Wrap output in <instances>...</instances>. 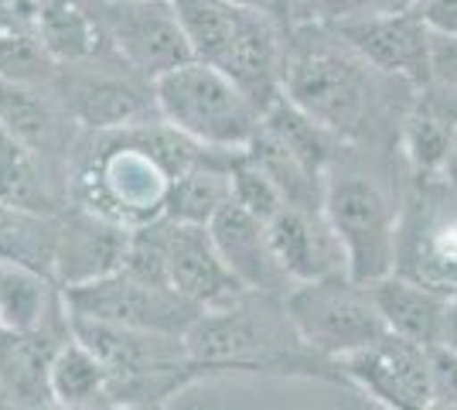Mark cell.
<instances>
[{
  "mask_svg": "<svg viewBox=\"0 0 457 410\" xmlns=\"http://www.w3.org/2000/svg\"><path fill=\"white\" fill-rule=\"evenodd\" d=\"M379 76L328 21L307 18L287 28L284 96L342 140L369 130Z\"/></svg>",
  "mask_w": 457,
  "mask_h": 410,
  "instance_id": "1",
  "label": "cell"
},
{
  "mask_svg": "<svg viewBox=\"0 0 457 410\" xmlns=\"http://www.w3.org/2000/svg\"><path fill=\"white\" fill-rule=\"evenodd\" d=\"M144 123L103 130L99 144H93V151L79 161L72 178L79 209H89L127 230L164 219L174 175L154 155L144 137Z\"/></svg>",
  "mask_w": 457,
  "mask_h": 410,
  "instance_id": "2",
  "label": "cell"
},
{
  "mask_svg": "<svg viewBox=\"0 0 457 410\" xmlns=\"http://www.w3.org/2000/svg\"><path fill=\"white\" fill-rule=\"evenodd\" d=\"M151 86L157 117L212 151H246L263 123L260 103L219 65L202 59L157 76Z\"/></svg>",
  "mask_w": 457,
  "mask_h": 410,
  "instance_id": "3",
  "label": "cell"
},
{
  "mask_svg": "<svg viewBox=\"0 0 457 410\" xmlns=\"http://www.w3.org/2000/svg\"><path fill=\"white\" fill-rule=\"evenodd\" d=\"M284 312L307 349L331 359H342L389 332L372 288L352 273L294 284L284 294Z\"/></svg>",
  "mask_w": 457,
  "mask_h": 410,
  "instance_id": "4",
  "label": "cell"
},
{
  "mask_svg": "<svg viewBox=\"0 0 457 410\" xmlns=\"http://www.w3.org/2000/svg\"><path fill=\"white\" fill-rule=\"evenodd\" d=\"M324 213L338 230L348 256V273L362 284H376L396 273L400 264V213L372 178L342 172L328 175Z\"/></svg>",
  "mask_w": 457,
  "mask_h": 410,
  "instance_id": "5",
  "label": "cell"
},
{
  "mask_svg": "<svg viewBox=\"0 0 457 410\" xmlns=\"http://www.w3.org/2000/svg\"><path fill=\"white\" fill-rule=\"evenodd\" d=\"M62 301H65L69 314L171 335L188 332V325L202 312L198 305H191L188 297H181L174 288L154 284L130 267L110 273V277H99V280H89V284H79V288H65Z\"/></svg>",
  "mask_w": 457,
  "mask_h": 410,
  "instance_id": "6",
  "label": "cell"
},
{
  "mask_svg": "<svg viewBox=\"0 0 457 410\" xmlns=\"http://www.w3.org/2000/svg\"><path fill=\"white\" fill-rule=\"evenodd\" d=\"M185 349L195 366H232V370H280L290 363L287 335L263 314L228 301L202 308L185 332Z\"/></svg>",
  "mask_w": 457,
  "mask_h": 410,
  "instance_id": "7",
  "label": "cell"
},
{
  "mask_svg": "<svg viewBox=\"0 0 457 410\" xmlns=\"http://www.w3.org/2000/svg\"><path fill=\"white\" fill-rule=\"evenodd\" d=\"M116 59L154 82L195 59L171 0H99Z\"/></svg>",
  "mask_w": 457,
  "mask_h": 410,
  "instance_id": "8",
  "label": "cell"
},
{
  "mask_svg": "<svg viewBox=\"0 0 457 410\" xmlns=\"http://www.w3.org/2000/svg\"><path fill=\"white\" fill-rule=\"evenodd\" d=\"M369 65L382 76L400 79L423 89L430 82L434 62V31L423 21L420 7L410 11H376V14H348L328 21Z\"/></svg>",
  "mask_w": 457,
  "mask_h": 410,
  "instance_id": "9",
  "label": "cell"
},
{
  "mask_svg": "<svg viewBox=\"0 0 457 410\" xmlns=\"http://www.w3.org/2000/svg\"><path fill=\"white\" fill-rule=\"evenodd\" d=\"M434 349L417 346L396 332L379 335L362 349L342 356V370L369 397L396 410L434 407Z\"/></svg>",
  "mask_w": 457,
  "mask_h": 410,
  "instance_id": "10",
  "label": "cell"
},
{
  "mask_svg": "<svg viewBox=\"0 0 457 410\" xmlns=\"http://www.w3.org/2000/svg\"><path fill=\"white\" fill-rule=\"evenodd\" d=\"M396 271L457 294V188L420 192L417 202L400 215V264Z\"/></svg>",
  "mask_w": 457,
  "mask_h": 410,
  "instance_id": "11",
  "label": "cell"
},
{
  "mask_svg": "<svg viewBox=\"0 0 457 410\" xmlns=\"http://www.w3.org/2000/svg\"><path fill=\"white\" fill-rule=\"evenodd\" d=\"M161 247H164V273L168 284L181 297H188L198 308H219L236 297H243L246 288L236 280L222 260L209 226H191L174 219H157Z\"/></svg>",
  "mask_w": 457,
  "mask_h": 410,
  "instance_id": "12",
  "label": "cell"
},
{
  "mask_svg": "<svg viewBox=\"0 0 457 410\" xmlns=\"http://www.w3.org/2000/svg\"><path fill=\"white\" fill-rule=\"evenodd\" d=\"M69 69L72 72H65V82H62V103L79 127L103 134V130L137 127L147 120V113H157L154 96L147 99L134 82V79H144L134 69L120 76L113 69H106L103 59L79 62Z\"/></svg>",
  "mask_w": 457,
  "mask_h": 410,
  "instance_id": "13",
  "label": "cell"
},
{
  "mask_svg": "<svg viewBox=\"0 0 457 410\" xmlns=\"http://www.w3.org/2000/svg\"><path fill=\"white\" fill-rule=\"evenodd\" d=\"M130 236L134 230L110 222L89 209L69 215L58 226L55 260H52V273L62 284V291L123 271L130 256Z\"/></svg>",
  "mask_w": 457,
  "mask_h": 410,
  "instance_id": "14",
  "label": "cell"
},
{
  "mask_svg": "<svg viewBox=\"0 0 457 410\" xmlns=\"http://www.w3.org/2000/svg\"><path fill=\"white\" fill-rule=\"evenodd\" d=\"M273 254L294 284L348 273V256L338 230L324 209L287 205L267 222Z\"/></svg>",
  "mask_w": 457,
  "mask_h": 410,
  "instance_id": "15",
  "label": "cell"
},
{
  "mask_svg": "<svg viewBox=\"0 0 457 410\" xmlns=\"http://www.w3.org/2000/svg\"><path fill=\"white\" fill-rule=\"evenodd\" d=\"M209 230L222 260L228 264V271L236 273V280L246 291L277 294L294 288V280L287 277V271L280 267L277 254H273L270 226L253 213H246L236 198L212 219Z\"/></svg>",
  "mask_w": 457,
  "mask_h": 410,
  "instance_id": "16",
  "label": "cell"
},
{
  "mask_svg": "<svg viewBox=\"0 0 457 410\" xmlns=\"http://www.w3.org/2000/svg\"><path fill=\"white\" fill-rule=\"evenodd\" d=\"M45 48L58 65L103 59L113 52L99 0H24Z\"/></svg>",
  "mask_w": 457,
  "mask_h": 410,
  "instance_id": "17",
  "label": "cell"
},
{
  "mask_svg": "<svg viewBox=\"0 0 457 410\" xmlns=\"http://www.w3.org/2000/svg\"><path fill=\"white\" fill-rule=\"evenodd\" d=\"M369 288L379 301V312L389 332L403 335L417 346H427V349L444 346L454 294L440 291L434 284H423L417 277H406L400 271L369 284Z\"/></svg>",
  "mask_w": 457,
  "mask_h": 410,
  "instance_id": "18",
  "label": "cell"
},
{
  "mask_svg": "<svg viewBox=\"0 0 457 410\" xmlns=\"http://www.w3.org/2000/svg\"><path fill=\"white\" fill-rule=\"evenodd\" d=\"M457 137V99L427 82L403 120V155L420 178H440Z\"/></svg>",
  "mask_w": 457,
  "mask_h": 410,
  "instance_id": "19",
  "label": "cell"
},
{
  "mask_svg": "<svg viewBox=\"0 0 457 410\" xmlns=\"http://www.w3.org/2000/svg\"><path fill=\"white\" fill-rule=\"evenodd\" d=\"M232 157L236 151H205L171 181L168 219L212 226V219L232 202Z\"/></svg>",
  "mask_w": 457,
  "mask_h": 410,
  "instance_id": "20",
  "label": "cell"
},
{
  "mask_svg": "<svg viewBox=\"0 0 457 410\" xmlns=\"http://www.w3.org/2000/svg\"><path fill=\"white\" fill-rule=\"evenodd\" d=\"M48 397L55 407L72 410L113 404V372L82 339L72 335V329L48 363Z\"/></svg>",
  "mask_w": 457,
  "mask_h": 410,
  "instance_id": "21",
  "label": "cell"
},
{
  "mask_svg": "<svg viewBox=\"0 0 457 410\" xmlns=\"http://www.w3.org/2000/svg\"><path fill=\"white\" fill-rule=\"evenodd\" d=\"M55 65L58 62L45 48L28 4L0 0V82L45 86L48 79H55Z\"/></svg>",
  "mask_w": 457,
  "mask_h": 410,
  "instance_id": "22",
  "label": "cell"
},
{
  "mask_svg": "<svg viewBox=\"0 0 457 410\" xmlns=\"http://www.w3.org/2000/svg\"><path fill=\"white\" fill-rule=\"evenodd\" d=\"M52 308H55L52 273L21 260H0V329L4 332H38L48 325Z\"/></svg>",
  "mask_w": 457,
  "mask_h": 410,
  "instance_id": "23",
  "label": "cell"
},
{
  "mask_svg": "<svg viewBox=\"0 0 457 410\" xmlns=\"http://www.w3.org/2000/svg\"><path fill=\"white\" fill-rule=\"evenodd\" d=\"M0 130L35 155L55 147L58 117L52 99L41 93V86L0 82Z\"/></svg>",
  "mask_w": 457,
  "mask_h": 410,
  "instance_id": "24",
  "label": "cell"
},
{
  "mask_svg": "<svg viewBox=\"0 0 457 410\" xmlns=\"http://www.w3.org/2000/svg\"><path fill=\"white\" fill-rule=\"evenodd\" d=\"M171 4L191 41L195 59L209 62V65L222 62L249 14V7L236 0H171Z\"/></svg>",
  "mask_w": 457,
  "mask_h": 410,
  "instance_id": "25",
  "label": "cell"
},
{
  "mask_svg": "<svg viewBox=\"0 0 457 410\" xmlns=\"http://www.w3.org/2000/svg\"><path fill=\"white\" fill-rule=\"evenodd\" d=\"M58 226L48 213H31L0 196V260H21L52 273Z\"/></svg>",
  "mask_w": 457,
  "mask_h": 410,
  "instance_id": "26",
  "label": "cell"
},
{
  "mask_svg": "<svg viewBox=\"0 0 457 410\" xmlns=\"http://www.w3.org/2000/svg\"><path fill=\"white\" fill-rule=\"evenodd\" d=\"M232 198L263 222H270L280 209H287V198L277 188V181L256 161H249L246 151H236V157H232Z\"/></svg>",
  "mask_w": 457,
  "mask_h": 410,
  "instance_id": "27",
  "label": "cell"
},
{
  "mask_svg": "<svg viewBox=\"0 0 457 410\" xmlns=\"http://www.w3.org/2000/svg\"><path fill=\"white\" fill-rule=\"evenodd\" d=\"M420 7V0H307L311 18L338 21L348 14H376V11H410Z\"/></svg>",
  "mask_w": 457,
  "mask_h": 410,
  "instance_id": "28",
  "label": "cell"
},
{
  "mask_svg": "<svg viewBox=\"0 0 457 410\" xmlns=\"http://www.w3.org/2000/svg\"><path fill=\"white\" fill-rule=\"evenodd\" d=\"M430 82L457 99V35H437V31H434Z\"/></svg>",
  "mask_w": 457,
  "mask_h": 410,
  "instance_id": "29",
  "label": "cell"
},
{
  "mask_svg": "<svg viewBox=\"0 0 457 410\" xmlns=\"http://www.w3.org/2000/svg\"><path fill=\"white\" fill-rule=\"evenodd\" d=\"M430 356H434V404L457 407V349L440 346Z\"/></svg>",
  "mask_w": 457,
  "mask_h": 410,
  "instance_id": "30",
  "label": "cell"
},
{
  "mask_svg": "<svg viewBox=\"0 0 457 410\" xmlns=\"http://www.w3.org/2000/svg\"><path fill=\"white\" fill-rule=\"evenodd\" d=\"M243 7H253V11H263L270 18H277L280 24H297V21H307L311 11H307V0H236Z\"/></svg>",
  "mask_w": 457,
  "mask_h": 410,
  "instance_id": "31",
  "label": "cell"
},
{
  "mask_svg": "<svg viewBox=\"0 0 457 410\" xmlns=\"http://www.w3.org/2000/svg\"><path fill=\"white\" fill-rule=\"evenodd\" d=\"M420 14L437 35H457V0H420Z\"/></svg>",
  "mask_w": 457,
  "mask_h": 410,
  "instance_id": "32",
  "label": "cell"
},
{
  "mask_svg": "<svg viewBox=\"0 0 457 410\" xmlns=\"http://www.w3.org/2000/svg\"><path fill=\"white\" fill-rule=\"evenodd\" d=\"M440 178H444L447 185H454V188H457V137H454V144H451V155H447V161H444V172H440Z\"/></svg>",
  "mask_w": 457,
  "mask_h": 410,
  "instance_id": "33",
  "label": "cell"
},
{
  "mask_svg": "<svg viewBox=\"0 0 457 410\" xmlns=\"http://www.w3.org/2000/svg\"><path fill=\"white\" fill-rule=\"evenodd\" d=\"M444 346L447 349H457V294L451 301V314H447V335H444Z\"/></svg>",
  "mask_w": 457,
  "mask_h": 410,
  "instance_id": "34",
  "label": "cell"
},
{
  "mask_svg": "<svg viewBox=\"0 0 457 410\" xmlns=\"http://www.w3.org/2000/svg\"><path fill=\"white\" fill-rule=\"evenodd\" d=\"M0 147H4V130H0Z\"/></svg>",
  "mask_w": 457,
  "mask_h": 410,
  "instance_id": "35",
  "label": "cell"
}]
</instances>
